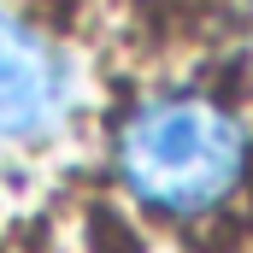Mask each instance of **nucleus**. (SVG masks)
I'll list each match as a JSON object with an SVG mask.
<instances>
[{"label":"nucleus","mask_w":253,"mask_h":253,"mask_svg":"<svg viewBox=\"0 0 253 253\" xmlns=\"http://www.w3.org/2000/svg\"><path fill=\"white\" fill-rule=\"evenodd\" d=\"M118 177L159 218H206L248 177V129L200 94H153L118 129Z\"/></svg>","instance_id":"f257e3e1"},{"label":"nucleus","mask_w":253,"mask_h":253,"mask_svg":"<svg viewBox=\"0 0 253 253\" xmlns=\"http://www.w3.org/2000/svg\"><path fill=\"white\" fill-rule=\"evenodd\" d=\"M71 106V65L65 53L24 18L0 12V135L42 141Z\"/></svg>","instance_id":"f03ea898"}]
</instances>
